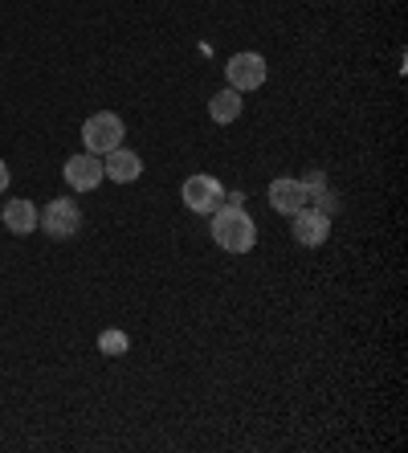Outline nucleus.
Returning <instances> with one entry per match:
<instances>
[{"label": "nucleus", "instance_id": "nucleus-6", "mask_svg": "<svg viewBox=\"0 0 408 453\" xmlns=\"http://www.w3.org/2000/svg\"><path fill=\"white\" fill-rule=\"evenodd\" d=\"M65 184H70L73 192H95L98 184H103V156H90V151H82V156H70L62 168Z\"/></svg>", "mask_w": 408, "mask_h": 453}, {"label": "nucleus", "instance_id": "nucleus-9", "mask_svg": "<svg viewBox=\"0 0 408 453\" xmlns=\"http://www.w3.org/2000/svg\"><path fill=\"white\" fill-rule=\"evenodd\" d=\"M139 172H143V159H139L135 151L115 148L103 156V176L115 180V184H131V180H139Z\"/></svg>", "mask_w": 408, "mask_h": 453}, {"label": "nucleus", "instance_id": "nucleus-1", "mask_svg": "<svg viewBox=\"0 0 408 453\" xmlns=\"http://www.w3.org/2000/svg\"><path fill=\"white\" fill-rule=\"evenodd\" d=\"M212 242L229 253H250L258 245V225L241 204H220L212 212Z\"/></svg>", "mask_w": 408, "mask_h": 453}, {"label": "nucleus", "instance_id": "nucleus-4", "mask_svg": "<svg viewBox=\"0 0 408 453\" xmlns=\"http://www.w3.org/2000/svg\"><path fill=\"white\" fill-rule=\"evenodd\" d=\"M225 78H229V86L237 90V95H245V90H258V86L266 82V58L262 53H233L229 65H225Z\"/></svg>", "mask_w": 408, "mask_h": 453}, {"label": "nucleus", "instance_id": "nucleus-12", "mask_svg": "<svg viewBox=\"0 0 408 453\" xmlns=\"http://www.w3.org/2000/svg\"><path fill=\"white\" fill-rule=\"evenodd\" d=\"M127 348H131V339H127L123 331H103V335H98V351H103V356H123Z\"/></svg>", "mask_w": 408, "mask_h": 453}, {"label": "nucleus", "instance_id": "nucleus-8", "mask_svg": "<svg viewBox=\"0 0 408 453\" xmlns=\"http://www.w3.org/2000/svg\"><path fill=\"white\" fill-rule=\"evenodd\" d=\"M327 237H331V217L319 209H298L294 212V242L298 245H323Z\"/></svg>", "mask_w": 408, "mask_h": 453}, {"label": "nucleus", "instance_id": "nucleus-11", "mask_svg": "<svg viewBox=\"0 0 408 453\" xmlns=\"http://www.w3.org/2000/svg\"><path fill=\"white\" fill-rule=\"evenodd\" d=\"M209 115H212V123H237L241 119V95L237 90H217V95L209 98Z\"/></svg>", "mask_w": 408, "mask_h": 453}, {"label": "nucleus", "instance_id": "nucleus-3", "mask_svg": "<svg viewBox=\"0 0 408 453\" xmlns=\"http://www.w3.org/2000/svg\"><path fill=\"white\" fill-rule=\"evenodd\" d=\"M37 229H45L53 242H70L73 233L82 229V209L70 196H53L42 212H37Z\"/></svg>", "mask_w": 408, "mask_h": 453}, {"label": "nucleus", "instance_id": "nucleus-13", "mask_svg": "<svg viewBox=\"0 0 408 453\" xmlns=\"http://www.w3.org/2000/svg\"><path fill=\"white\" fill-rule=\"evenodd\" d=\"M9 188V164H4V159H0V192Z\"/></svg>", "mask_w": 408, "mask_h": 453}, {"label": "nucleus", "instance_id": "nucleus-10", "mask_svg": "<svg viewBox=\"0 0 408 453\" xmlns=\"http://www.w3.org/2000/svg\"><path fill=\"white\" fill-rule=\"evenodd\" d=\"M4 225H9V233H17V237H29L33 229H37V209H33V201H25V196H17V201L4 204Z\"/></svg>", "mask_w": 408, "mask_h": 453}, {"label": "nucleus", "instance_id": "nucleus-2", "mask_svg": "<svg viewBox=\"0 0 408 453\" xmlns=\"http://www.w3.org/2000/svg\"><path fill=\"white\" fill-rule=\"evenodd\" d=\"M123 119L115 115V111H98V115H90L82 123V143L90 156H106V151L123 148Z\"/></svg>", "mask_w": 408, "mask_h": 453}, {"label": "nucleus", "instance_id": "nucleus-7", "mask_svg": "<svg viewBox=\"0 0 408 453\" xmlns=\"http://www.w3.org/2000/svg\"><path fill=\"white\" fill-rule=\"evenodd\" d=\"M311 204V192H306L303 180L294 176H278L270 184V209L273 212H286V217H294L298 209H306Z\"/></svg>", "mask_w": 408, "mask_h": 453}, {"label": "nucleus", "instance_id": "nucleus-5", "mask_svg": "<svg viewBox=\"0 0 408 453\" xmlns=\"http://www.w3.org/2000/svg\"><path fill=\"white\" fill-rule=\"evenodd\" d=\"M180 196H184V204H189L192 212H217L220 201H225V188H220L217 176H204V172H196V176L184 180Z\"/></svg>", "mask_w": 408, "mask_h": 453}]
</instances>
